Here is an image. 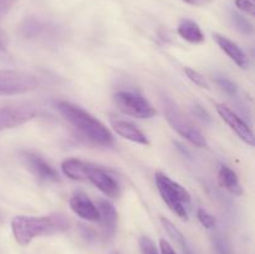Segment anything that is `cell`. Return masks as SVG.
<instances>
[{"instance_id":"d4e9b609","label":"cell","mask_w":255,"mask_h":254,"mask_svg":"<svg viewBox=\"0 0 255 254\" xmlns=\"http://www.w3.org/2000/svg\"><path fill=\"white\" fill-rule=\"evenodd\" d=\"M192 110H193V114L196 115V117H198L199 120H202L204 124H211L212 117L204 107H202L201 105H194Z\"/></svg>"},{"instance_id":"4316f807","label":"cell","mask_w":255,"mask_h":254,"mask_svg":"<svg viewBox=\"0 0 255 254\" xmlns=\"http://www.w3.org/2000/svg\"><path fill=\"white\" fill-rule=\"evenodd\" d=\"M159 249H161V254H177L173 247L166 239H161L159 241Z\"/></svg>"},{"instance_id":"7402d4cb","label":"cell","mask_w":255,"mask_h":254,"mask_svg":"<svg viewBox=\"0 0 255 254\" xmlns=\"http://www.w3.org/2000/svg\"><path fill=\"white\" fill-rule=\"evenodd\" d=\"M216 82L218 84V86L226 92V94L231 95V96H234V95L238 92V86H237L232 80L227 79V77H223V76L217 77Z\"/></svg>"},{"instance_id":"83f0119b","label":"cell","mask_w":255,"mask_h":254,"mask_svg":"<svg viewBox=\"0 0 255 254\" xmlns=\"http://www.w3.org/2000/svg\"><path fill=\"white\" fill-rule=\"evenodd\" d=\"M216 247H217V249H218L219 254H231V251H229L228 246H227V244H226L224 239L217 238Z\"/></svg>"},{"instance_id":"d6986e66","label":"cell","mask_w":255,"mask_h":254,"mask_svg":"<svg viewBox=\"0 0 255 254\" xmlns=\"http://www.w3.org/2000/svg\"><path fill=\"white\" fill-rule=\"evenodd\" d=\"M231 21L233 24V26L236 27L238 31H241L244 35H252L254 31V27L252 25V22L249 21L247 17H244L243 15L239 14L237 11H231Z\"/></svg>"},{"instance_id":"277c9868","label":"cell","mask_w":255,"mask_h":254,"mask_svg":"<svg viewBox=\"0 0 255 254\" xmlns=\"http://www.w3.org/2000/svg\"><path fill=\"white\" fill-rule=\"evenodd\" d=\"M154 183L168 208L181 219H188L192 204L191 193L178 182L159 171L154 173Z\"/></svg>"},{"instance_id":"8992f818","label":"cell","mask_w":255,"mask_h":254,"mask_svg":"<svg viewBox=\"0 0 255 254\" xmlns=\"http://www.w3.org/2000/svg\"><path fill=\"white\" fill-rule=\"evenodd\" d=\"M161 106L162 111H163L164 119L167 120L169 126L174 129L178 134H181L183 138H186L189 143L193 146L198 147V148H204L207 147L206 137L202 134V132L198 128L194 127V125L186 119L183 112L179 110L177 104L168 96L161 97Z\"/></svg>"},{"instance_id":"4fadbf2b","label":"cell","mask_w":255,"mask_h":254,"mask_svg":"<svg viewBox=\"0 0 255 254\" xmlns=\"http://www.w3.org/2000/svg\"><path fill=\"white\" fill-rule=\"evenodd\" d=\"M110 125H111L112 129L119 136L124 137L125 139H128V141L134 142V143L143 144V146H148L149 144V141L146 134L132 122L122 119H117V117H110Z\"/></svg>"},{"instance_id":"ffe728a7","label":"cell","mask_w":255,"mask_h":254,"mask_svg":"<svg viewBox=\"0 0 255 254\" xmlns=\"http://www.w3.org/2000/svg\"><path fill=\"white\" fill-rule=\"evenodd\" d=\"M184 74H186L187 77L198 87H201V89H209L208 81H207L206 77H204L199 71L192 69V67H184Z\"/></svg>"},{"instance_id":"5b68a950","label":"cell","mask_w":255,"mask_h":254,"mask_svg":"<svg viewBox=\"0 0 255 254\" xmlns=\"http://www.w3.org/2000/svg\"><path fill=\"white\" fill-rule=\"evenodd\" d=\"M19 35L27 41L40 45L57 44L65 37L61 25L37 16L25 17L19 25Z\"/></svg>"},{"instance_id":"603a6c76","label":"cell","mask_w":255,"mask_h":254,"mask_svg":"<svg viewBox=\"0 0 255 254\" xmlns=\"http://www.w3.org/2000/svg\"><path fill=\"white\" fill-rule=\"evenodd\" d=\"M138 242H139V248H141L142 254H159L156 244H154V242L152 241L149 237L142 236Z\"/></svg>"},{"instance_id":"7c38bea8","label":"cell","mask_w":255,"mask_h":254,"mask_svg":"<svg viewBox=\"0 0 255 254\" xmlns=\"http://www.w3.org/2000/svg\"><path fill=\"white\" fill-rule=\"evenodd\" d=\"M69 206L70 209L84 221L96 223L101 219L97 206L84 192H76L72 194L69 201Z\"/></svg>"},{"instance_id":"9c48e42d","label":"cell","mask_w":255,"mask_h":254,"mask_svg":"<svg viewBox=\"0 0 255 254\" xmlns=\"http://www.w3.org/2000/svg\"><path fill=\"white\" fill-rule=\"evenodd\" d=\"M40 81L34 74L20 70H0V96H15L34 91Z\"/></svg>"},{"instance_id":"2e32d148","label":"cell","mask_w":255,"mask_h":254,"mask_svg":"<svg viewBox=\"0 0 255 254\" xmlns=\"http://www.w3.org/2000/svg\"><path fill=\"white\" fill-rule=\"evenodd\" d=\"M177 31H178L179 36H181L182 39L191 42V44L198 45L204 42V40H206L201 26H199L194 20L188 19V17H184V19H182L181 21L178 22Z\"/></svg>"},{"instance_id":"9a60e30c","label":"cell","mask_w":255,"mask_h":254,"mask_svg":"<svg viewBox=\"0 0 255 254\" xmlns=\"http://www.w3.org/2000/svg\"><path fill=\"white\" fill-rule=\"evenodd\" d=\"M97 208H99L100 217H101L100 222H102L105 237L112 238L116 233L117 219H119L116 208L106 199H100L99 203H97Z\"/></svg>"},{"instance_id":"ac0fdd59","label":"cell","mask_w":255,"mask_h":254,"mask_svg":"<svg viewBox=\"0 0 255 254\" xmlns=\"http://www.w3.org/2000/svg\"><path fill=\"white\" fill-rule=\"evenodd\" d=\"M159 221H161L164 231H166L167 234L171 237L172 241H174L179 247H181L182 253L183 254H196L194 253L193 248L191 247V244H189L188 241H187L186 237L183 236V233H182V232L179 231V229L177 228V227L174 226V224L172 223L169 219H167L166 217H161V218H159Z\"/></svg>"},{"instance_id":"f546056e","label":"cell","mask_w":255,"mask_h":254,"mask_svg":"<svg viewBox=\"0 0 255 254\" xmlns=\"http://www.w3.org/2000/svg\"><path fill=\"white\" fill-rule=\"evenodd\" d=\"M7 45V35L0 29V51L4 50Z\"/></svg>"},{"instance_id":"30bf717a","label":"cell","mask_w":255,"mask_h":254,"mask_svg":"<svg viewBox=\"0 0 255 254\" xmlns=\"http://www.w3.org/2000/svg\"><path fill=\"white\" fill-rule=\"evenodd\" d=\"M19 158L22 166L41 183H55L60 181L56 169L36 152L21 149L19 151Z\"/></svg>"},{"instance_id":"e0dca14e","label":"cell","mask_w":255,"mask_h":254,"mask_svg":"<svg viewBox=\"0 0 255 254\" xmlns=\"http://www.w3.org/2000/svg\"><path fill=\"white\" fill-rule=\"evenodd\" d=\"M218 181L224 189L229 192L233 196H242L243 194V187L238 178V174L231 168V167L221 166L218 172Z\"/></svg>"},{"instance_id":"44dd1931","label":"cell","mask_w":255,"mask_h":254,"mask_svg":"<svg viewBox=\"0 0 255 254\" xmlns=\"http://www.w3.org/2000/svg\"><path fill=\"white\" fill-rule=\"evenodd\" d=\"M197 218H198L199 223H201L202 226L207 229L214 228L217 224L216 218H214V217L212 216L209 212H207L206 209H203V208H198V211H197Z\"/></svg>"},{"instance_id":"f1b7e54d","label":"cell","mask_w":255,"mask_h":254,"mask_svg":"<svg viewBox=\"0 0 255 254\" xmlns=\"http://www.w3.org/2000/svg\"><path fill=\"white\" fill-rule=\"evenodd\" d=\"M183 2H186V4L188 5H192V6H206V5L211 4L213 0H182Z\"/></svg>"},{"instance_id":"cb8c5ba5","label":"cell","mask_w":255,"mask_h":254,"mask_svg":"<svg viewBox=\"0 0 255 254\" xmlns=\"http://www.w3.org/2000/svg\"><path fill=\"white\" fill-rule=\"evenodd\" d=\"M236 6L241 11L249 14L251 16H254L255 14V5L253 0H236Z\"/></svg>"},{"instance_id":"52a82bcc","label":"cell","mask_w":255,"mask_h":254,"mask_svg":"<svg viewBox=\"0 0 255 254\" xmlns=\"http://www.w3.org/2000/svg\"><path fill=\"white\" fill-rule=\"evenodd\" d=\"M117 109L127 116L136 119H152L156 115L153 105L137 90H119L114 94Z\"/></svg>"},{"instance_id":"5bb4252c","label":"cell","mask_w":255,"mask_h":254,"mask_svg":"<svg viewBox=\"0 0 255 254\" xmlns=\"http://www.w3.org/2000/svg\"><path fill=\"white\" fill-rule=\"evenodd\" d=\"M213 37L214 41L217 42V45L221 47L222 51H223L234 64L238 65L241 69H248L249 59L248 56H247L246 52L243 51V49H242L238 44H236V42L232 41L229 37L221 34H213Z\"/></svg>"},{"instance_id":"6da1fadb","label":"cell","mask_w":255,"mask_h":254,"mask_svg":"<svg viewBox=\"0 0 255 254\" xmlns=\"http://www.w3.org/2000/svg\"><path fill=\"white\" fill-rule=\"evenodd\" d=\"M55 107L65 121L90 143L101 147H110L114 144L111 131L89 111L62 100L55 102Z\"/></svg>"},{"instance_id":"8fae6325","label":"cell","mask_w":255,"mask_h":254,"mask_svg":"<svg viewBox=\"0 0 255 254\" xmlns=\"http://www.w3.org/2000/svg\"><path fill=\"white\" fill-rule=\"evenodd\" d=\"M216 109L218 111L219 116L222 117L224 122L231 127L232 131L239 137L243 142H246L249 146H254L255 137L252 127L242 119L241 116L236 114L231 107L224 104H217Z\"/></svg>"},{"instance_id":"7a4b0ae2","label":"cell","mask_w":255,"mask_h":254,"mask_svg":"<svg viewBox=\"0 0 255 254\" xmlns=\"http://www.w3.org/2000/svg\"><path fill=\"white\" fill-rule=\"evenodd\" d=\"M69 219L60 213L47 216H16L11 219V232L20 246H27L32 239L66 232Z\"/></svg>"},{"instance_id":"ba28073f","label":"cell","mask_w":255,"mask_h":254,"mask_svg":"<svg viewBox=\"0 0 255 254\" xmlns=\"http://www.w3.org/2000/svg\"><path fill=\"white\" fill-rule=\"evenodd\" d=\"M36 115V107L29 102L0 100V131L21 126Z\"/></svg>"},{"instance_id":"4dcf8cb0","label":"cell","mask_w":255,"mask_h":254,"mask_svg":"<svg viewBox=\"0 0 255 254\" xmlns=\"http://www.w3.org/2000/svg\"><path fill=\"white\" fill-rule=\"evenodd\" d=\"M2 218H4V217H2V213H1V212H0V223H1V222H2Z\"/></svg>"},{"instance_id":"3957f363","label":"cell","mask_w":255,"mask_h":254,"mask_svg":"<svg viewBox=\"0 0 255 254\" xmlns=\"http://www.w3.org/2000/svg\"><path fill=\"white\" fill-rule=\"evenodd\" d=\"M61 169L66 177L74 181H89L105 196L117 198L121 193L120 184L102 167L79 158H66L62 161Z\"/></svg>"},{"instance_id":"484cf974","label":"cell","mask_w":255,"mask_h":254,"mask_svg":"<svg viewBox=\"0 0 255 254\" xmlns=\"http://www.w3.org/2000/svg\"><path fill=\"white\" fill-rule=\"evenodd\" d=\"M17 0H0V20L10 11L12 6L16 4Z\"/></svg>"}]
</instances>
